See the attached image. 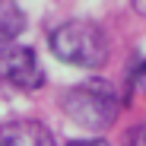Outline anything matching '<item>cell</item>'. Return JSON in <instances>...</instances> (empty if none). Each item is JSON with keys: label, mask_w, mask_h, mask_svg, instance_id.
I'll list each match as a JSON object with an SVG mask.
<instances>
[{"label": "cell", "mask_w": 146, "mask_h": 146, "mask_svg": "<svg viewBox=\"0 0 146 146\" xmlns=\"http://www.w3.org/2000/svg\"><path fill=\"white\" fill-rule=\"evenodd\" d=\"M48 48L60 64L80 70H99L111 54V41L105 29L92 19H67L54 26L48 35Z\"/></svg>", "instance_id": "6da1fadb"}, {"label": "cell", "mask_w": 146, "mask_h": 146, "mask_svg": "<svg viewBox=\"0 0 146 146\" xmlns=\"http://www.w3.org/2000/svg\"><path fill=\"white\" fill-rule=\"evenodd\" d=\"M60 108H64V114L76 127L99 133V130H108L117 121L121 99H117V92H114V86L108 80L92 76V80H80V83H73L70 89H64Z\"/></svg>", "instance_id": "7a4b0ae2"}, {"label": "cell", "mask_w": 146, "mask_h": 146, "mask_svg": "<svg viewBox=\"0 0 146 146\" xmlns=\"http://www.w3.org/2000/svg\"><path fill=\"white\" fill-rule=\"evenodd\" d=\"M0 86L13 92H38L44 86V67L32 48L16 41L0 48Z\"/></svg>", "instance_id": "3957f363"}, {"label": "cell", "mask_w": 146, "mask_h": 146, "mask_svg": "<svg viewBox=\"0 0 146 146\" xmlns=\"http://www.w3.org/2000/svg\"><path fill=\"white\" fill-rule=\"evenodd\" d=\"M0 146H54V137L41 121L16 117L0 124Z\"/></svg>", "instance_id": "277c9868"}, {"label": "cell", "mask_w": 146, "mask_h": 146, "mask_svg": "<svg viewBox=\"0 0 146 146\" xmlns=\"http://www.w3.org/2000/svg\"><path fill=\"white\" fill-rule=\"evenodd\" d=\"M26 32V13L16 0H0V48L13 44Z\"/></svg>", "instance_id": "5b68a950"}, {"label": "cell", "mask_w": 146, "mask_h": 146, "mask_svg": "<svg viewBox=\"0 0 146 146\" xmlns=\"http://www.w3.org/2000/svg\"><path fill=\"white\" fill-rule=\"evenodd\" d=\"M124 146H146V124H137L124 133Z\"/></svg>", "instance_id": "8992f818"}, {"label": "cell", "mask_w": 146, "mask_h": 146, "mask_svg": "<svg viewBox=\"0 0 146 146\" xmlns=\"http://www.w3.org/2000/svg\"><path fill=\"white\" fill-rule=\"evenodd\" d=\"M130 83H133V89H137L140 95H146V57L137 64V70H133V80H130Z\"/></svg>", "instance_id": "52a82bcc"}, {"label": "cell", "mask_w": 146, "mask_h": 146, "mask_svg": "<svg viewBox=\"0 0 146 146\" xmlns=\"http://www.w3.org/2000/svg\"><path fill=\"white\" fill-rule=\"evenodd\" d=\"M67 146H111V143H105L99 137H86V140H70Z\"/></svg>", "instance_id": "ba28073f"}, {"label": "cell", "mask_w": 146, "mask_h": 146, "mask_svg": "<svg viewBox=\"0 0 146 146\" xmlns=\"http://www.w3.org/2000/svg\"><path fill=\"white\" fill-rule=\"evenodd\" d=\"M130 7H133L140 16H146V0H130Z\"/></svg>", "instance_id": "9c48e42d"}]
</instances>
